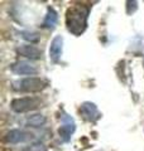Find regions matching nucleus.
I'll return each mask as SVG.
<instances>
[{"mask_svg":"<svg viewBox=\"0 0 144 151\" xmlns=\"http://www.w3.org/2000/svg\"><path fill=\"white\" fill-rule=\"evenodd\" d=\"M89 8L84 5H73L66 13V25L68 32L75 35H81L87 28Z\"/></svg>","mask_w":144,"mask_h":151,"instance_id":"obj_1","label":"nucleus"},{"mask_svg":"<svg viewBox=\"0 0 144 151\" xmlns=\"http://www.w3.org/2000/svg\"><path fill=\"white\" fill-rule=\"evenodd\" d=\"M47 87V82H44L41 78L37 77H28L24 78L22 81H18L14 83L13 88L17 89L19 92H28V93H34L41 92Z\"/></svg>","mask_w":144,"mask_h":151,"instance_id":"obj_2","label":"nucleus"},{"mask_svg":"<svg viewBox=\"0 0 144 151\" xmlns=\"http://www.w3.org/2000/svg\"><path fill=\"white\" fill-rule=\"evenodd\" d=\"M41 105V101L36 97H22V98H15L10 103V107L14 112L17 113H24L28 111H33L38 108Z\"/></svg>","mask_w":144,"mask_h":151,"instance_id":"obj_3","label":"nucleus"},{"mask_svg":"<svg viewBox=\"0 0 144 151\" xmlns=\"http://www.w3.org/2000/svg\"><path fill=\"white\" fill-rule=\"evenodd\" d=\"M62 48H63V38L61 35H56L51 42L49 47V59L53 63H57L61 59Z\"/></svg>","mask_w":144,"mask_h":151,"instance_id":"obj_4","label":"nucleus"},{"mask_svg":"<svg viewBox=\"0 0 144 151\" xmlns=\"http://www.w3.org/2000/svg\"><path fill=\"white\" fill-rule=\"evenodd\" d=\"M10 69L13 73L20 74V76H34L38 73V69L34 65H31L27 62H15L10 65Z\"/></svg>","mask_w":144,"mask_h":151,"instance_id":"obj_5","label":"nucleus"},{"mask_svg":"<svg viewBox=\"0 0 144 151\" xmlns=\"http://www.w3.org/2000/svg\"><path fill=\"white\" fill-rule=\"evenodd\" d=\"M80 112H81V115L84 116L85 120L91 121V122H95L96 120L100 119V113L97 111V107L91 102H84L80 108Z\"/></svg>","mask_w":144,"mask_h":151,"instance_id":"obj_6","label":"nucleus"},{"mask_svg":"<svg viewBox=\"0 0 144 151\" xmlns=\"http://www.w3.org/2000/svg\"><path fill=\"white\" fill-rule=\"evenodd\" d=\"M62 121H63V125L58 129V134L61 136V139L67 142V141H70L71 135L75 132L76 127H75V122H73V120H72L71 117L66 116V117L62 119Z\"/></svg>","mask_w":144,"mask_h":151,"instance_id":"obj_7","label":"nucleus"},{"mask_svg":"<svg viewBox=\"0 0 144 151\" xmlns=\"http://www.w3.org/2000/svg\"><path fill=\"white\" fill-rule=\"evenodd\" d=\"M3 140H4V142H7V144H19V142H23V141L27 140V134L24 131L14 129V130L8 131Z\"/></svg>","mask_w":144,"mask_h":151,"instance_id":"obj_8","label":"nucleus"},{"mask_svg":"<svg viewBox=\"0 0 144 151\" xmlns=\"http://www.w3.org/2000/svg\"><path fill=\"white\" fill-rule=\"evenodd\" d=\"M17 52L20 55L25 57L29 59H39L42 55V52L37 48V47L32 45V44H27V45H22L17 49Z\"/></svg>","mask_w":144,"mask_h":151,"instance_id":"obj_9","label":"nucleus"},{"mask_svg":"<svg viewBox=\"0 0 144 151\" xmlns=\"http://www.w3.org/2000/svg\"><path fill=\"white\" fill-rule=\"evenodd\" d=\"M57 20H58V15H57V12L53 8H48L47 10V15L44 18V22H43L42 27L47 28V29H53L57 24Z\"/></svg>","mask_w":144,"mask_h":151,"instance_id":"obj_10","label":"nucleus"},{"mask_svg":"<svg viewBox=\"0 0 144 151\" xmlns=\"http://www.w3.org/2000/svg\"><path fill=\"white\" fill-rule=\"evenodd\" d=\"M46 117L41 115V113H37V115H33L31 117L27 119V125L31 127H41L46 124Z\"/></svg>","mask_w":144,"mask_h":151,"instance_id":"obj_11","label":"nucleus"},{"mask_svg":"<svg viewBox=\"0 0 144 151\" xmlns=\"http://www.w3.org/2000/svg\"><path fill=\"white\" fill-rule=\"evenodd\" d=\"M22 37H23V39L31 42V43H37L39 40V37H38L37 33H32V32H23Z\"/></svg>","mask_w":144,"mask_h":151,"instance_id":"obj_12","label":"nucleus"},{"mask_svg":"<svg viewBox=\"0 0 144 151\" xmlns=\"http://www.w3.org/2000/svg\"><path fill=\"white\" fill-rule=\"evenodd\" d=\"M27 151H47V146L43 142H34L27 147Z\"/></svg>","mask_w":144,"mask_h":151,"instance_id":"obj_13","label":"nucleus"},{"mask_svg":"<svg viewBox=\"0 0 144 151\" xmlns=\"http://www.w3.org/2000/svg\"><path fill=\"white\" fill-rule=\"evenodd\" d=\"M127 4H128V5H127V13L128 14H133L134 12L137 10V8H138L137 6L138 3L137 1H128Z\"/></svg>","mask_w":144,"mask_h":151,"instance_id":"obj_14","label":"nucleus"},{"mask_svg":"<svg viewBox=\"0 0 144 151\" xmlns=\"http://www.w3.org/2000/svg\"><path fill=\"white\" fill-rule=\"evenodd\" d=\"M1 151H12V150H9V149H3Z\"/></svg>","mask_w":144,"mask_h":151,"instance_id":"obj_15","label":"nucleus"}]
</instances>
